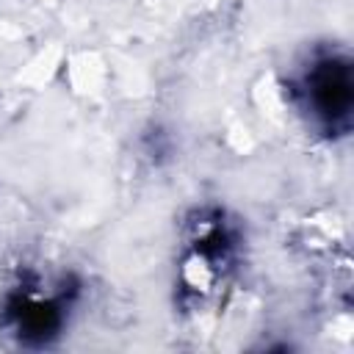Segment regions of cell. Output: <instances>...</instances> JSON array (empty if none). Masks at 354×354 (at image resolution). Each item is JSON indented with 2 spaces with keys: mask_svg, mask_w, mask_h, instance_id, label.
I'll list each match as a JSON object with an SVG mask.
<instances>
[{
  "mask_svg": "<svg viewBox=\"0 0 354 354\" xmlns=\"http://www.w3.org/2000/svg\"><path fill=\"white\" fill-rule=\"evenodd\" d=\"M293 94L313 127L329 136L346 133L351 122V105H354L351 61L340 53L315 55L299 72L293 83Z\"/></svg>",
  "mask_w": 354,
  "mask_h": 354,
  "instance_id": "obj_1",
  "label": "cell"
},
{
  "mask_svg": "<svg viewBox=\"0 0 354 354\" xmlns=\"http://www.w3.org/2000/svg\"><path fill=\"white\" fill-rule=\"evenodd\" d=\"M232 232L227 230V224L221 221V216L216 218H205L196 224L194 235H191V246L185 249L183 266H180V279L188 290H207L213 288L216 279L224 277L227 263L232 260Z\"/></svg>",
  "mask_w": 354,
  "mask_h": 354,
  "instance_id": "obj_2",
  "label": "cell"
},
{
  "mask_svg": "<svg viewBox=\"0 0 354 354\" xmlns=\"http://www.w3.org/2000/svg\"><path fill=\"white\" fill-rule=\"evenodd\" d=\"M66 321V301L55 293H33V290H17L6 301V324L19 337V343L28 346H47L55 335H61V326Z\"/></svg>",
  "mask_w": 354,
  "mask_h": 354,
  "instance_id": "obj_3",
  "label": "cell"
}]
</instances>
